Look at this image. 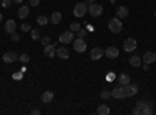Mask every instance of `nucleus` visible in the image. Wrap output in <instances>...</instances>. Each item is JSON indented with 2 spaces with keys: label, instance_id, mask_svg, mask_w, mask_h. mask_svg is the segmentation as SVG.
Masks as SVG:
<instances>
[{
  "label": "nucleus",
  "instance_id": "24",
  "mask_svg": "<svg viewBox=\"0 0 156 115\" xmlns=\"http://www.w3.org/2000/svg\"><path fill=\"white\" fill-rule=\"evenodd\" d=\"M109 112H111V109L106 104H100L98 109H97V113H100V115H108Z\"/></svg>",
  "mask_w": 156,
  "mask_h": 115
},
{
  "label": "nucleus",
  "instance_id": "3",
  "mask_svg": "<svg viewBox=\"0 0 156 115\" xmlns=\"http://www.w3.org/2000/svg\"><path fill=\"white\" fill-rule=\"evenodd\" d=\"M87 12L90 14V17H100L103 14V6L94 2V3L87 5Z\"/></svg>",
  "mask_w": 156,
  "mask_h": 115
},
{
  "label": "nucleus",
  "instance_id": "2",
  "mask_svg": "<svg viewBox=\"0 0 156 115\" xmlns=\"http://www.w3.org/2000/svg\"><path fill=\"white\" fill-rule=\"evenodd\" d=\"M108 27H109V31L114 33V34H119L122 31V20L117 19V17H112L109 22H108Z\"/></svg>",
  "mask_w": 156,
  "mask_h": 115
},
{
  "label": "nucleus",
  "instance_id": "29",
  "mask_svg": "<svg viewBox=\"0 0 156 115\" xmlns=\"http://www.w3.org/2000/svg\"><path fill=\"white\" fill-rule=\"evenodd\" d=\"M81 27H80V23L78 22H73V23H70V31H78Z\"/></svg>",
  "mask_w": 156,
  "mask_h": 115
},
{
  "label": "nucleus",
  "instance_id": "43",
  "mask_svg": "<svg viewBox=\"0 0 156 115\" xmlns=\"http://www.w3.org/2000/svg\"><path fill=\"white\" fill-rule=\"evenodd\" d=\"M2 17H3V16H2V14H0V23H2Z\"/></svg>",
  "mask_w": 156,
  "mask_h": 115
},
{
  "label": "nucleus",
  "instance_id": "36",
  "mask_svg": "<svg viewBox=\"0 0 156 115\" xmlns=\"http://www.w3.org/2000/svg\"><path fill=\"white\" fill-rule=\"evenodd\" d=\"M31 113L33 115H39V113H41V110H39V109H31Z\"/></svg>",
  "mask_w": 156,
  "mask_h": 115
},
{
  "label": "nucleus",
  "instance_id": "33",
  "mask_svg": "<svg viewBox=\"0 0 156 115\" xmlns=\"http://www.w3.org/2000/svg\"><path fill=\"white\" fill-rule=\"evenodd\" d=\"M76 33H78V37H81V39H84L86 34H87V30H81V28H80Z\"/></svg>",
  "mask_w": 156,
  "mask_h": 115
},
{
  "label": "nucleus",
  "instance_id": "32",
  "mask_svg": "<svg viewBox=\"0 0 156 115\" xmlns=\"http://www.w3.org/2000/svg\"><path fill=\"white\" fill-rule=\"evenodd\" d=\"M22 31H25V33L31 31V25L30 23H22Z\"/></svg>",
  "mask_w": 156,
  "mask_h": 115
},
{
  "label": "nucleus",
  "instance_id": "19",
  "mask_svg": "<svg viewBox=\"0 0 156 115\" xmlns=\"http://www.w3.org/2000/svg\"><path fill=\"white\" fill-rule=\"evenodd\" d=\"M61 19H62V14H61L59 11H55L53 14L50 16V22L53 23V25H58V23L61 22Z\"/></svg>",
  "mask_w": 156,
  "mask_h": 115
},
{
  "label": "nucleus",
  "instance_id": "16",
  "mask_svg": "<svg viewBox=\"0 0 156 115\" xmlns=\"http://www.w3.org/2000/svg\"><path fill=\"white\" fill-rule=\"evenodd\" d=\"M5 31L9 33V34L16 33V20H12V19L6 20V22H5Z\"/></svg>",
  "mask_w": 156,
  "mask_h": 115
},
{
  "label": "nucleus",
  "instance_id": "8",
  "mask_svg": "<svg viewBox=\"0 0 156 115\" xmlns=\"http://www.w3.org/2000/svg\"><path fill=\"white\" fill-rule=\"evenodd\" d=\"M59 42H61V44H69V42H73V31L61 33V34H59Z\"/></svg>",
  "mask_w": 156,
  "mask_h": 115
},
{
  "label": "nucleus",
  "instance_id": "21",
  "mask_svg": "<svg viewBox=\"0 0 156 115\" xmlns=\"http://www.w3.org/2000/svg\"><path fill=\"white\" fill-rule=\"evenodd\" d=\"M129 64H131L133 67H140V64H142V59H140V56H137V55L131 56V58H129Z\"/></svg>",
  "mask_w": 156,
  "mask_h": 115
},
{
  "label": "nucleus",
  "instance_id": "14",
  "mask_svg": "<svg viewBox=\"0 0 156 115\" xmlns=\"http://www.w3.org/2000/svg\"><path fill=\"white\" fill-rule=\"evenodd\" d=\"M112 98H115V100H122V98H126L123 86H120V87H115V89H114V90H112Z\"/></svg>",
  "mask_w": 156,
  "mask_h": 115
},
{
  "label": "nucleus",
  "instance_id": "30",
  "mask_svg": "<svg viewBox=\"0 0 156 115\" xmlns=\"http://www.w3.org/2000/svg\"><path fill=\"white\" fill-rule=\"evenodd\" d=\"M31 37H33L34 41H37V39H41V34H39L37 30H31Z\"/></svg>",
  "mask_w": 156,
  "mask_h": 115
},
{
  "label": "nucleus",
  "instance_id": "7",
  "mask_svg": "<svg viewBox=\"0 0 156 115\" xmlns=\"http://www.w3.org/2000/svg\"><path fill=\"white\" fill-rule=\"evenodd\" d=\"M123 89H125V95L126 96H134L139 92L137 84H133V83H128L126 86H123Z\"/></svg>",
  "mask_w": 156,
  "mask_h": 115
},
{
  "label": "nucleus",
  "instance_id": "13",
  "mask_svg": "<svg viewBox=\"0 0 156 115\" xmlns=\"http://www.w3.org/2000/svg\"><path fill=\"white\" fill-rule=\"evenodd\" d=\"M2 59H3V62H5V64H11V62H16V61L19 59V56H17L14 52H8V53H5V55H3V58H2Z\"/></svg>",
  "mask_w": 156,
  "mask_h": 115
},
{
  "label": "nucleus",
  "instance_id": "15",
  "mask_svg": "<svg viewBox=\"0 0 156 115\" xmlns=\"http://www.w3.org/2000/svg\"><path fill=\"white\" fill-rule=\"evenodd\" d=\"M17 16H19L20 19H27V17L30 16V6H28V5H22V6L19 8V11H17Z\"/></svg>",
  "mask_w": 156,
  "mask_h": 115
},
{
  "label": "nucleus",
  "instance_id": "23",
  "mask_svg": "<svg viewBox=\"0 0 156 115\" xmlns=\"http://www.w3.org/2000/svg\"><path fill=\"white\" fill-rule=\"evenodd\" d=\"M36 22H37V25H39V27H44V25H47V23L50 22V19H48L47 16H44V14H41V16H37V19H36Z\"/></svg>",
  "mask_w": 156,
  "mask_h": 115
},
{
  "label": "nucleus",
  "instance_id": "11",
  "mask_svg": "<svg viewBox=\"0 0 156 115\" xmlns=\"http://www.w3.org/2000/svg\"><path fill=\"white\" fill-rule=\"evenodd\" d=\"M142 62H145V64H153V62H156V53H154V52H145L144 56H142Z\"/></svg>",
  "mask_w": 156,
  "mask_h": 115
},
{
  "label": "nucleus",
  "instance_id": "40",
  "mask_svg": "<svg viewBox=\"0 0 156 115\" xmlns=\"http://www.w3.org/2000/svg\"><path fill=\"white\" fill-rule=\"evenodd\" d=\"M112 76H114L112 73H109V75H108V81H112Z\"/></svg>",
  "mask_w": 156,
  "mask_h": 115
},
{
  "label": "nucleus",
  "instance_id": "4",
  "mask_svg": "<svg viewBox=\"0 0 156 115\" xmlns=\"http://www.w3.org/2000/svg\"><path fill=\"white\" fill-rule=\"evenodd\" d=\"M86 12H87V3L86 2H80V3L75 5V8H73V16L75 17H83Z\"/></svg>",
  "mask_w": 156,
  "mask_h": 115
},
{
  "label": "nucleus",
  "instance_id": "6",
  "mask_svg": "<svg viewBox=\"0 0 156 115\" xmlns=\"http://www.w3.org/2000/svg\"><path fill=\"white\" fill-rule=\"evenodd\" d=\"M136 48H137V42H136V39H133V37H126V39L123 41V50H125L126 53L134 52Z\"/></svg>",
  "mask_w": 156,
  "mask_h": 115
},
{
  "label": "nucleus",
  "instance_id": "5",
  "mask_svg": "<svg viewBox=\"0 0 156 115\" xmlns=\"http://www.w3.org/2000/svg\"><path fill=\"white\" fill-rule=\"evenodd\" d=\"M72 44H73V50H75V52H78V53H84L86 48H87L84 39H81V37H76V39H73Z\"/></svg>",
  "mask_w": 156,
  "mask_h": 115
},
{
  "label": "nucleus",
  "instance_id": "9",
  "mask_svg": "<svg viewBox=\"0 0 156 115\" xmlns=\"http://www.w3.org/2000/svg\"><path fill=\"white\" fill-rule=\"evenodd\" d=\"M103 55H105V50H103V48H100V47H94L92 50H90V59H92V61H97V59H100Z\"/></svg>",
  "mask_w": 156,
  "mask_h": 115
},
{
  "label": "nucleus",
  "instance_id": "12",
  "mask_svg": "<svg viewBox=\"0 0 156 115\" xmlns=\"http://www.w3.org/2000/svg\"><path fill=\"white\" fill-rule=\"evenodd\" d=\"M105 56L109 58V59H115L117 56H119V50H117L114 45H111V47H108L105 50Z\"/></svg>",
  "mask_w": 156,
  "mask_h": 115
},
{
  "label": "nucleus",
  "instance_id": "37",
  "mask_svg": "<svg viewBox=\"0 0 156 115\" xmlns=\"http://www.w3.org/2000/svg\"><path fill=\"white\" fill-rule=\"evenodd\" d=\"M86 30H87V33H89V31L92 33V31H94V27H92V25H87V28H86Z\"/></svg>",
  "mask_w": 156,
  "mask_h": 115
},
{
  "label": "nucleus",
  "instance_id": "1",
  "mask_svg": "<svg viewBox=\"0 0 156 115\" xmlns=\"http://www.w3.org/2000/svg\"><path fill=\"white\" fill-rule=\"evenodd\" d=\"M136 107L140 110V115H151L153 113V103L147 100H140L136 103Z\"/></svg>",
  "mask_w": 156,
  "mask_h": 115
},
{
  "label": "nucleus",
  "instance_id": "17",
  "mask_svg": "<svg viewBox=\"0 0 156 115\" xmlns=\"http://www.w3.org/2000/svg\"><path fill=\"white\" fill-rule=\"evenodd\" d=\"M53 98H55V93L51 92V90H47V92H44L42 95H41V101L42 103H50V101H53Z\"/></svg>",
  "mask_w": 156,
  "mask_h": 115
},
{
  "label": "nucleus",
  "instance_id": "25",
  "mask_svg": "<svg viewBox=\"0 0 156 115\" xmlns=\"http://www.w3.org/2000/svg\"><path fill=\"white\" fill-rule=\"evenodd\" d=\"M100 96H101L103 100H109V98H112V92H109V90H103V92L100 93Z\"/></svg>",
  "mask_w": 156,
  "mask_h": 115
},
{
  "label": "nucleus",
  "instance_id": "10",
  "mask_svg": "<svg viewBox=\"0 0 156 115\" xmlns=\"http://www.w3.org/2000/svg\"><path fill=\"white\" fill-rule=\"evenodd\" d=\"M44 55H45L47 58H53V56H56L55 42H53V44H48V45H45V47H44Z\"/></svg>",
  "mask_w": 156,
  "mask_h": 115
},
{
  "label": "nucleus",
  "instance_id": "42",
  "mask_svg": "<svg viewBox=\"0 0 156 115\" xmlns=\"http://www.w3.org/2000/svg\"><path fill=\"white\" fill-rule=\"evenodd\" d=\"M14 2H16V3H22V2H23V0H14Z\"/></svg>",
  "mask_w": 156,
  "mask_h": 115
},
{
  "label": "nucleus",
  "instance_id": "35",
  "mask_svg": "<svg viewBox=\"0 0 156 115\" xmlns=\"http://www.w3.org/2000/svg\"><path fill=\"white\" fill-rule=\"evenodd\" d=\"M30 5L31 6H39V0H30Z\"/></svg>",
  "mask_w": 156,
  "mask_h": 115
},
{
  "label": "nucleus",
  "instance_id": "20",
  "mask_svg": "<svg viewBox=\"0 0 156 115\" xmlns=\"http://www.w3.org/2000/svg\"><path fill=\"white\" fill-rule=\"evenodd\" d=\"M117 17H120V19L128 17V8L126 6H119L117 8Z\"/></svg>",
  "mask_w": 156,
  "mask_h": 115
},
{
  "label": "nucleus",
  "instance_id": "27",
  "mask_svg": "<svg viewBox=\"0 0 156 115\" xmlns=\"http://www.w3.org/2000/svg\"><path fill=\"white\" fill-rule=\"evenodd\" d=\"M50 42H51V39H50L48 36H44V37H41V44H42L44 47H45V45H48Z\"/></svg>",
  "mask_w": 156,
  "mask_h": 115
},
{
  "label": "nucleus",
  "instance_id": "34",
  "mask_svg": "<svg viewBox=\"0 0 156 115\" xmlns=\"http://www.w3.org/2000/svg\"><path fill=\"white\" fill-rule=\"evenodd\" d=\"M11 39H12V42H17V41L20 39V37H19V34H17V33H12V34H11Z\"/></svg>",
  "mask_w": 156,
  "mask_h": 115
},
{
  "label": "nucleus",
  "instance_id": "41",
  "mask_svg": "<svg viewBox=\"0 0 156 115\" xmlns=\"http://www.w3.org/2000/svg\"><path fill=\"white\" fill-rule=\"evenodd\" d=\"M94 2H95V0H86V3H87V5H90V3H94Z\"/></svg>",
  "mask_w": 156,
  "mask_h": 115
},
{
  "label": "nucleus",
  "instance_id": "38",
  "mask_svg": "<svg viewBox=\"0 0 156 115\" xmlns=\"http://www.w3.org/2000/svg\"><path fill=\"white\" fill-rule=\"evenodd\" d=\"M133 115H140V110H139V109L136 107V109L133 110Z\"/></svg>",
  "mask_w": 156,
  "mask_h": 115
},
{
  "label": "nucleus",
  "instance_id": "31",
  "mask_svg": "<svg viewBox=\"0 0 156 115\" xmlns=\"http://www.w3.org/2000/svg\"><path fill=\"white\" fill-rule=\"evenodd\" d=\"M23 78L22 76V72H16V73H12V79H16V81H20Z\"/></svg>",
  "mask_w": 156,
  "mask_h": 115
},
{
  "label": "nucleus",
  "instance_id": "26",
  "mask_svg": "<svg viewBox=\"0 0 156 115\" xmlns=\"http://www.w3.org/2000/svg\"><path fill=\"white\" fill-rule=\"evenodd\" d=\"M12 2H14V0H0V6H3V8H9Z\"/></svg>",
  "mask_w": 156,
  "mask_h": 115
},
{
  "label": "nucleus",
  "instance_id": "39",
  "mask_svg": "<svg viewBox=\"0 0 156 115\" xmlns=\"http://www.w3.org/2000/svg\"><path fill=\"white\" fill-rule=\"evenodd\" d=\"M142 67H144V70H148V69H150V64H145V62H144V66H142Z\"/></svg>",
  "mask_w": 156,
  "mask_h": 115
},
{
  "label": "nucleus",
  "instance_id": "28",
  "mask_svg": "<svg viewBox=\"0 0 156 115\" xmlns=\"http://www.w3.org/2000/svg\"><path fill=\"white\" fill-rule=\"evenodd\" d=\"M19 61H22L23 64H25V62H28V61H30V55H27V53L20 55V56H19Z\"/></svg>",
  "mask_w": 156,
  "mask_h": 115
},
{
  "label": "nucleus",
  "instance_id": "22",
  "mask_svg": "<svg viewBox=\"0 0 156 115\" xmlns=\"http://www.w3.org/2000/svg\"><path fill=\"white\" fill-rule=\"evenodd\" d=\"M117 81H119L120 86H126V84L129 83V76H128L126 73H120L119 78H117Z\"/></svg>",
  "mask_w": 156,
  "mask_h": 115
},
{
  "label": "nucleus",
  "instance_id": "18",
  "mask_svg": "<svg viewBox=\"0 0 156 115\" xmlns=\"http://www.w3.org/2000/svg\"><path fill=\"white\" fill-rule=\"evenodd\" d=\"M56 56L61 58V59H67V58H69V50H67L66 47L56 48Z\"/></svg>",
  "mask_w": 156,
  "mask_h": 115
}]
</instances>
